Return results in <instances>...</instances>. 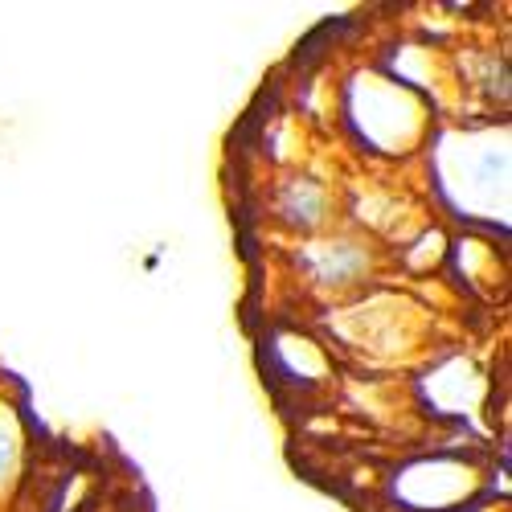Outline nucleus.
<instances>
[{
	"label": "nucleus",
	"mask_w": 512,
	"mask_h": 512,
	"mask_svg": "<svg viewBox=\"0 0 512 512\" xmlns=\"http://www.w3.org/2000/svg\"><path fill=\"white\" fill-rule=\"evenodd\" d=\"M5 459H9V439L0 435V463H5Z\"/></svg>",
	"instance_id": "1"
}]
</instances>
